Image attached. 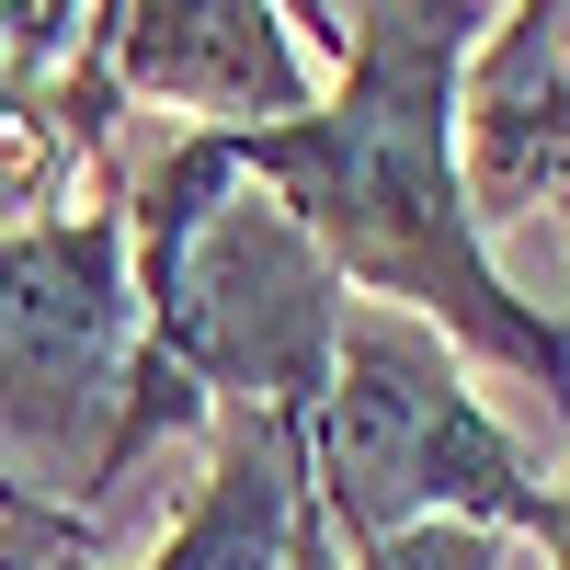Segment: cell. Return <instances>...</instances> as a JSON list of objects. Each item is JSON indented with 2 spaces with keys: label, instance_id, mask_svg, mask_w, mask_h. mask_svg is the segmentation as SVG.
Returning <instances> with one entry per match:
<instances>
[{
  "label": "cell",
  "instance_id": "obj_9",
  "mask_svg": "<svg viewBox=\"0 0 570 570\" xmlns=\"http://www.w3.org/2000/svg\"><path fill=\"white\" fill-rule=\"evenodd\" d=\"M285 570H343V537H331V513L297 502V537H285Z\"/></svg>",
  "mask_w": 570,
  "mask_h": 570
},
{
  "label": "cell",
  "instance_id": "obj_5",
  "mask_svg": "<svg viewBox=\"0 0 570 570\" xmlns=\"http://www.w3.org/2000/svg\"><path fill=\"white\" fill-rule=\"evenodd\" d=\"M456 171L491 217L570 206V0H502L456 69Z\"/></svg>",
  "mask_w": 570,
  "mask_h": 570
},
{
  "label": "cell",
  "instance_id": "obj_2",
  "mask_svg": "<svg viewBox=\"0 0 570 570\" xmlns=\"http://www.w3.org/2000/svg\"><path fill=\"white\" fill-rule=\"evenodd\" d=\"M308 445V502L331 513V537H400V525H502L513 548L548 513V468L513 445V422L468 389V354L434 320H411L389 297H343L331 331V389L297 422Z\"/></svg>",
  "mask_w": 570,
  "mask_h": 570
},
{
  "label": "cell",
  "instance_id": "obj_11",
  "mask_svg": "<svg viewBox=\"0 0 570 570\" xmlns=\"http://www.w3.org/2000/svg\"><path fill=\"white\" fill-rule=\"evenodd\" d=\"M46 559V537H12V525H0V570H35Z\"/></svg>",
  "mask_w": 570,
  "mask_h": 570
},
{
  "label": "cell",
  "instance_id": "obj_1",
  "mask_svg": "<svg viewBox=\"0 0 570 570\" xmlns=\"http://www.w3.org/2000/svg\"><path fill=\"white\" fill-rule=\"evenodd\" d=\"M502 0H343V46L308 115L206 126V149L331 252L354 297L434 320L468 365H502L570 411V320H548L491 263L456 171V69Z\"/></svg>",
  "mask_w": 570,
  "mask_h": 570
},
{
  "label": "cell",
  "instance_id": "obj_6",
  "mask_svg": "<svg viewBox=\"0 0 570 570\" xmlns=\"http://www.w3.org/2000/svg\"><path fill=\"white\" fill-rule=\"evenodd\" d=\"M308 502V445L285 411H217L206 422V480L171 513V537L137 570H285V537H297Z\"/></svg>",
  "mask_w": 570,
  "mask_h": 570
},
{
  "label": "cell",
  "instance_id": "obj_8",
  "mask_svg": "<svg viewBox=\"0 0 570 570\" xmlns=\"http://www.w3.org/2000/svg\"><path fill=\"white\" fill-rule=\"evenodd\" d=\"M0 525H12V537H46V548H91V525H80V513L35 502V491L12 480V468H0Z\"/></svg>",
  "mask_w": 570,
  "mask_h": 570
},
{
  "label": "cell",
  "instance_id": "obj_4",
  "mask_svg": "<svg viewBox=\"0 0 570 570\" xmlns=\"http://www.w3.org/2000/svg\"><path fill=\"white\" fill-rule=\"evenodd\" d=\"M320 80L331 58L285 0H104L91 58H80V104L104 115L126 91V104H160L183 126H285L320 104Z\"/></svg>",
  "mask_w": 570,
  "mask_h": 570
},
{
  "label": "cell",
  "instance_id": "obj_7",
  "mask_svg": "<svg viewBox=\"0 0 570 570\" xmlns=\"http://www.w3.org/2000/svg\"><path fill=\"white\" fill-rule=\"evenodd\" d=\"M343 570H513V537H502V525H456V513H434V525H400V537L343 548Z\"/></svg>",
  "mask_w": 570,
  "mask_h": 570
},
{
  "label": "cell",
  "instance_id": "obj_10",
  "mask_svg": "<svg viewBox=\"0 0 570 570\" xmlns=\"http://www.w3.org/2000/svg\"><path fill=\"white\" fill-rule=\"evenodd\" d=\"M525 548H548V570H570V468L548 480V513H537V537Z\"/></svg>",
  "mask_w": 570,
  "mask_h": 570
},
{
  "label": "cell",
  "instance_id": "obj_3",
  "mask_svg": "<svg viewBox=\"0 0 570 570\" xmlns=\"http://www.w3.org/2000/svg\"><path fill=\"white\" fill-rule=\"evenodd\" d=\"M149 354L126 252V195H80L58 217L0 228V468L91 525L115 491V422Z\"/></svg>",
  "mask_w": 570,
  "mask_h": 570
},
{
  "label": "cell",
  "instance_id": "obj_12",
  "mask_svg": "<svg viewBox=\"0 0 570 570\" xmlns=\"http://www.w3.org/2000/svg\"><path fill=\"white\" fill-rule=\"evenodd\" d=\"M35 570H104V559H91V548H46Z\"/></svg>",
  "mask_w": 570,
  "mask_h": 570
}]
</instances>
